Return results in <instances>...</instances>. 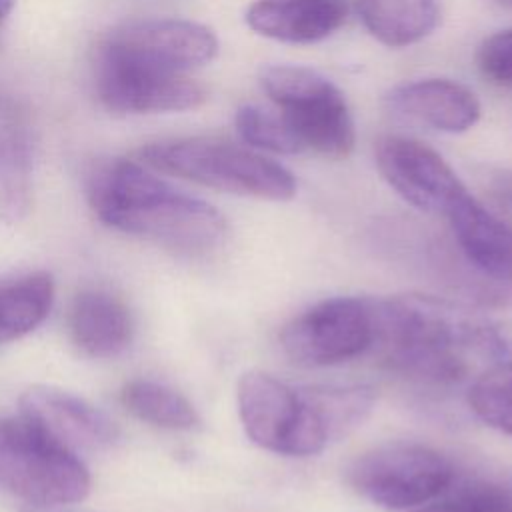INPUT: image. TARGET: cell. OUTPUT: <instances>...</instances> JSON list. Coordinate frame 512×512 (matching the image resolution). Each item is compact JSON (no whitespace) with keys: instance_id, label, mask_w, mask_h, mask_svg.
<instances>
[{"instance_id":"6da1fadb","label":"cell","mask_w":512,"mask_h":512,"mask_svg":"<svg viewBox=\"0 0 512 512\" xmlns=\"http://www.w3.org/2000/svg\"><path fill=\"white\" fill-rule=\"evenodd\" d=\"M376 336L372 348L396 374L410 380L452 386L474 368V360H512V330L430 296L374 300Z\"/></svg>"},{"instance_id":"7a4b0ae2","label":"cell","mask_w":512,"mask_h":512,"mask_svg":"<svg viewBox=\"0 0 512 512\" xmlns=\"http://www.w3.org/2000/svg\"><path fill=\"white\" fill-rule=\"evenodd\" d=\"M88 202L104 224L182 254L214 250L226 236V220L212 204L132 160L96 166L88 178Z\"/></svg>"},{"instance_id":"3957f363","label":"cell","mask_w":512,"mask_h":512,"mask_svg":"<svg viewBox=\"0 0 512 512\" xmlns=\"http://www.w3.org/2000/svg\"><path fill=\"white\" fill-rule=\"evenodd\" d=\"M138 158L164 174L214 190L262 200H290L296 180L282 164L246 146L218 138H178L138 150Z\"/></svg>"},{"instance_id":"277c9868","label":"cell","mask_w":512,"mask_h":512,"mask_svg":"<svg viewBox=\"0 0 512 512\" xmlns=\"http://www.w3.org/2000/svg\"><path fill=\"white\" fill-rule=\"evenodd\" d=\"M0 488L30 506L52 508L84 500L90 474L76 452L20 414L0 418Z\"/></svg>"},{"instance_id":"5b68a950","label":"cell","mask_w":512,"mask_h":512,"mask_svg":"<svg viewBox=\"0 0 512 512\" xmlns=\"http://www.w3.org/2000/svg\"><path fill=\"white\" fill-rule=\"evenodd\" d=\"M260 86L274 102L302 150L346 158L356 132L342 90L324 74L294 64L266 66Z\"/></svg>"},{"instance_id":"8992f818","label":"cell","mask_w":512,"mask_h":512,"mask_svg":"<svg viewBox=\"0 0 512 512\" xmlns=\"http://www.w3.org/2000/svg\"><path fill=\"white\" fill-rule=\"evenodd\" d=\"M236 402L246 436L268 452L314 456L330 440L328 426L306 390H296L266 372H244Z\"/></svg>"},{"instance_id":"52a82bcc","label":"cell","mask_w":512,"mask_h":512,"mask_svg":"<svg viewBox=\"0 0 512 512\" xmlns=\"http://www.w3.org/2000/svg\"><path fill=\"white\" fill-rule=\"evenodd\" d=\"M446 218L452 254L440 264L448 266L452 278L466 284L468 294L492 304H512V226L470 192L454 202Z\"/></svg>"},{"instance_id":"ba28073f","label":"cell","mask_w":512,"mask_h":512,"mask_svg":"<svg viewBox=\"0 0 512 512\" xmlns=\"http://www.w3.org/2000/svg\"><path fill=\"white\" fill-rule=\"evenodd\" d=\"M454 464L416 442H388L360 454L346 472L348 484L366 500L406 510L436 500L454 480Z\"/></svg>"},{"instance_id":"9c48e42d","label":"cell","mask_w":512,"mask_h":512,"mask_svg":"<svg viewBox=\"0 0 512 512\" xmlns=\"http://www.w3.org/2000/svg\"><path fill=\"white\" fill-rule=\"evenodd\" d=\"M374 336V300L336 296L294 316L280 332V346L292 362L316 368L362 356Z\"/></svg>"},{"instance_id":"30bf717a","label":"cell","mask_w":512,"mask_h":512,"mask_svg":"<svg viewBox=\"0 0 512 512\" xmlns=\"http://www.w3.org/2000/svg\"><path fill=\"white\" fill-rule=\"evenodd\" d=\"M100 52L166 72H186L210 62L218 40L210 28L180 18L132 20L114 28Z\"/></svg>"},{"instance_id":"8fae6325","label":"cell","mask_w":512,"mask_h":512,"mask_svg":"<svg viewBox=\"0 0 512 512\" xmlns=\"http://www.w3.org/2000/svg\"><path fill=\"white\" fill-rule=\"evenodd\" d=\"M98 98L118 112H180L204 102L206 90L182 72H166L98 50Z\"/></svg>"},{"instance_id":"7c38bea8","label":"cell","mask_w":512,"mask_h":512,"mask_svg":"<svg viewBox=\"0 0 512 512\" xmlns=\"http://www.w3.org/2000/svg\"><path fill=\"white\" fill-rule=\"evenodd\" d=\"M378 172L408 204L422 212L444 214L466 194L452 166L420 140L388 134L374 146Z\"/></svg>"},{"instance_id":"4fadbf2b","label":"cell","mask_w":512,"mask_h":512,"mask_svg":"<svg viewBox=\"0 0 512 512\" xmlns=\"http://www.w3.org/2000/svg\"><path fill=\"white\" fill-rule=\"evenodd\" d=\"M20 414L72 452L106 450L120 440V430L106 412L58 388L26 390L20 398Z\"/></svg>"},{"instance_id":"5bb4252c","label":"cell","mask_w":512,"mask_h":512,"mask_svg":"<svg viewBox=\"0 0 512 512\" xmlns=\"http://www.w3.org/2000/svg\"><path fill=\"white\" fill-rule=\"evenodd\" d=\"M386 106L396 116L448 134L470 130L482 114L478 96L450 78H422L398 84L386 94Z\"/></svg>"},{"instance_id":"9a60e30c","label":"cell","mask_w":512,"mask_h":512,"mask_svg":"<svg viewBox=\"0 0 512 512\" xmlns=\"http://www.w3.org/2000/svg\"><path fill=\"white\" fill-rule=\"evenodd\" d=\"M244 18L260 36L288 44H314L342 26L346 4L342 0H256Z\"/></svg>"},{"instance_id":"2e32d148","label":"cell","mask_w":512,"mask_h":512,"mask_svg":"<svg viewBox=\"0 0 512 512\" xmlns=\"http://www.w3.org/2000/svg\"><path fill=\"white\" fill-rule=\"evenodd\" d=\"M132 316L124 302L104 290H86L70 308L74 344L94 358H112L132 340Z\"/></svg>"},{"instance_id":"e0dca14e","label":"cell","mask_w":512,"mask_h":512,"mask_svg":"<svg viewBox=\"0 0 512 512\" xmlns=\"http://www.w3.org/2000/svg\"><path fill=\"white\" fill-rule=\"evenodd\" d=\"M364 28L388 48H406L426 38L440 20L438 0H356Z\"/></svg>"},{"instance_id":"ac0fdd59","label":"cell","mask_w":512,"mask_h":512,"mask_svg":"<svg viewBox=\"0 0 512 512\" xmlns=\"http://www.w3.org/2000/svg\"><path fill=\"white\" fill-rule=\"evenodd\" d=\"M32 200V144L18 118L0 110V220L20 222Z\"/></svg>"},{"instance_id":"d6986e66","label":"cell","mask_w":512,"mask_h":512,"mask_svg":"<svg viewBox=\"0 0 512 512\" xmlns=\"http://www.w3.org/2000/svg\"><path fill=\"white\" fill-rule=\"evenodd\" d=\"M54 302L50 274L38 272L0 286V344L18 340L44 322Z\"/></svg>"},{"instance_id":"ffe728a7","label":"cell","mask_w":512,"mask_h":512,"mask_svg":"<svg viewBox=\"0 0 512 512\" xmlns=\"http://www.w3.org/2000/svg\"><path fill=\"white\" fill-rule=\"evenodd\" d=\"M120 400L130 414L160 428L190 430L200 422L196 408L186 396L158 382H126Z\"/></svg>"},{"instance_id":"44dd1931","label":"cell","mask_w":512,"mask_h":512,"mask_svg":"<svg viewBox=\"0 0 512 512\" xmlns=\"http://www.w3.org/2000/svg\"><path fill=\"white\" fill-rule=\"evenodd\" d=\"M470 410L490 428L512 436V360L494 362L468 388Z\"/></svg>"},{"instance_id":"7402d4cb","label":"cell","mask_w":512,"mask_h":512,"mask_svg":"<svg viewBox=\"0 0 512 512\" xmlns=\"http://www.w3.org/2000/svg\"><path fill=\"white\" fill-rule=\"evenodd\" d=\"M438 498L456 512H512V480L456 474Z\"/></svg>"},{"instance_id":"603a6c76","label":"cell","mask_w":512,"mask_h":512,"mask_svg":"<svg viewBox=\"0 0 512 512\" xmlns=\"http://www.w3.org/2000/svg\"><path fill=\"white\" fill-rule=\"evenodd\" d=\"M234 122L246 146L274 154L302 152L298 140L286 126L280 112H272L256 104H246L236 112Z\"/></svg>"},{"instance_id":"cb8c5ba5","label":"cell","mask_w":512,"mask_h":512,"mask_svg":"<svg viewBox=\"0 0 512 512\" xmlns=\"http://www.w3.org/2000/svg\"><path fill=\"white\" fill-rule=\"evenodd\" d=\"M306 394L324 418L330 438L358 426L372 406V392L364 386L310 388Z\"/></svg>"},{"instance_id":"d4e9b609","label":"cell","mask_w":512,"mask_h":512,"mask_svg":"<svg viewBox=\"0 0 512 512\" xmlns=\"http://www.w3.org/2000/svg\"><path fill=\"white\" fill-rule=\"evenodd\" d=\"M480 74L496 86H512V28L484 38L476 52Z\"/></svg>"},{"instance_id":"484cf974","label":"cell","mask_w":512,"mask_h":512,"mask_svg":"<svg viewBox=\"0 0 512 512\" xmlns=\"http://www.w3.org/2000/svg\"><path fill=\"white\" fill-rule=\"evenodd\" d=\"M494 190L496 194L512 208V170H500L494 174Z\"/></svg>"},{"instance_id":"4316f807","label":"cell","mask_w":512,"mask_h":512,"mask_svg":"<svg viewBox=\"0 0 512 512\" xmlns=\"http://www.w3.org/2000/svg\"><path fill=\"white\" fill-rule=\"evenodd\" d=\"M414 512H456V510H452L446 502H442V500H438L436 504H430V506H422V508H418V510H414Z\"/></svg>"},{"instance_id":"83f0119b","label":"cell","mask_w":512,"mask_h":512,"mask_svg":"<svg viewBox=\"0 0 512 512\" xmlns=\"http://www.w3.org/2000/svg\"><path fill=\"white\" fill-rule=\"evenodd\" d=\"M12 0H0V26L4 24V20H6V16L10 14V10H12Z\"/></svg>"},{"instance_id":"f1b7e54d","label":"cell","mask_w":512,"mask_h":512,"mask_svg":"<svg viewBox=\"0 0 512 512\" xmlns=\"http://www.w3.org/2000/svg\"><path fill=\"white\" fill-rule=\"evenodd\" d=\"M22 512H44V510H38V508H30V510H22Z\"/></svg>"},{"instance_id":"f546056e","label":"cell","mask_w":512,"mask_h":512,"mask_svg":"<svg viewBox=\"0 0 512 512\" xmlns=\"http://www.w3.org/2000/svg\"><path fill=\"white\" fill-rule=\"evenodd\" d=\"M502 2H508V4H512V0H502Z\"/></svg>"}]
</instances>
